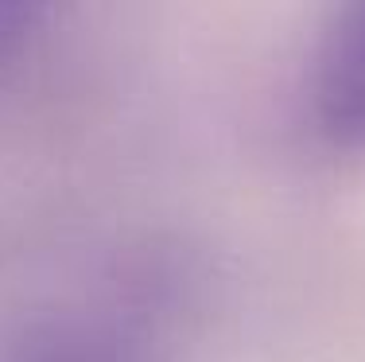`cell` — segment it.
Instances as JSON below:
<instances>
[{
    "instance_id": "cell-2",
    "label": "cell",
    "mask_w": 365,
    "mask_h": 362,
    "mask_svg": "<svg viewBox=\"0 0 365 362\" xmlns=\"http://www.w3.org/2000/svg\"><path fill=\"white\" fill-rule=\"evenodd\" d=\"M36 362H113L106 351L86 347V343H58V347H47Z\"/></svg>"
},
{
    "instance_id": "cell-1",
    "label": "cell",
    "mask_w": 365,
    "mask_h": 362,
    "mask_svg": "<svg viewBox=\"0 0 365 362\" xmlns=\"http://www.w3.org/2000/svg\"><path fill=\"white\" fill-rule=\"evenodd\" d=\"M307 121L334 156L365 160V0L334 8L311 43Z\"/></svg>"
}]
</instances>
